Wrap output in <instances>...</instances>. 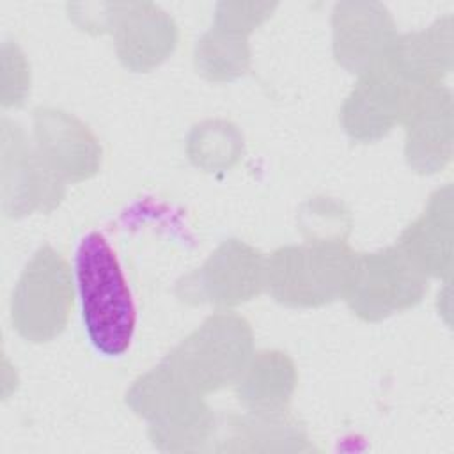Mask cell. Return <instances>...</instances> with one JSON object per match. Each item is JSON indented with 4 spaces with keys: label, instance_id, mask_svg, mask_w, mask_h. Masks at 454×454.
<instances>
[{
    "label": "cell",
    "instance_id": "1",
    "mask_svg": "<svg viewBox=\"0 0 454 454\" xmlns=\"http://www.w3.org/2000/svg\"><path fill=\"white\" fill-rule=\"evenodd\" d=\"M450 16L427 30L397 35L346 98L340 121L358 142H372L403 124L419 99L450 71Z\"/></svg>",
    "mask_w": 454,
    "mask_h": 454
},
{
    "label": "cell",
    "instance_id": "2",
    "mask_svg": "<svg viewBox=\"0 0 454 454\" xmlns=\"http://www.w3.org/2000/svg\"><path fill=\"white\" fill-rule=\"evenodd\" d=\"M76 286L90 344L105 356L128 351L137 310L114 248L99 232H89L76 248Z\"/></svg>",
    "mask_w": 454,
    "mask_h": 454
},
{
    "label": "cell",
    "instance_id": "3",
    "mask_svg": "<svg viewBox=\"0 0 454 454\" xmlns=\"http://www.w3.org/2000/svg\"><path fill=\"white\" fill-rule=\"evenodd\" d=\"M252 355L250 323L236 312H216L184 337L161 364L204 395L236 385Z\"/></svg>",
    "mask_w": 454,
    "mask_h": 454
},
{
    "label": "cell",
    "instance_id": "4",
    "mask_svg": "<svg viewBox=\"0 0 454 454\" xmlns=\"http://www.w3.org/2000/svg\"><path fill=\"white\" fill-rule=\"evenodd\" d=\"M202 397L160 362L131 385L126 403L149 422L154 445L163 450H195L216 429L215 415Z\"/></svg>",
    "mask_w": 454,
    "mask_h": 454
},
{
    "label": "cell",
    "instance_id": "5",
    "mask_svg": "<svg viewBox=\"0 0 454 454\" xmlns=\"http://www.w3.org/2000/svg\"><path fill=\"white\" fill-rule=\"evenodd\" d=\"M355 252L344 241H309L266 257V289L287 307H321L342 296Z\"/></svg>",
    "mask_w": 454,
    "mask_h": 454
},
{
    "label": "cell",
    "instance_id": "6",
    "mask_svg": "<svg viewBox=\"0 0 454 454\" xmlns=\"http://www.w3.org/2000/svg\"><path fill=\"white\" fill-rule=\"evenodd\" d=\"M73 303L69 264L57 250L44 245L32 255L12 291V328L25 340L48 342L66 328Z\"/></svg>",
    "mask_w": 454,
    "mask_h": 454
},
{
    "label": "cell",
    "instance_id": "7",
    "mask_svg": "<svg viewBox=\"0 0 454 454\" xmlns=\"http://www.w3.org/2000/svg\"><path fill=\"white\" fill-rule=\"evenodd\" d=\"M427 291V277L395 245L372 254H355L342 300L365 321H381L415 307Z\"/></svg>",
    "mask_w": 454,
    "mask_h": 454
},
{
    "label": "cell",
    "instance_id": "8",
    "mask_svg": "<svg viewBox=\"0 0 454 454\" xmlns=\"http://www.w3.org/2000/svg\"><path fill=\"white\" fill-rule=\"evenodd\" d=\"M266 289V257L239 241H223L209 259L184 275L176 287L181 301L216 307H236Z\"/></svg>",
    "mask_w": 454,
    "mask_h": 454
},
{
    "label": "cell",
    "instance_id": "9",
    "mask_svg": "<svg viewBox=\"0 0 454 454\" xmlns=\"http://www.w3.org/2000/svg\"><path fill=\"white\" fill-rule=\"evenodd\" d=\"M64 183L43 161L25 131L2 121V207L20 218L32 211H51L64 197Z\"/></svg>",
    "mask_w": 454,
    "mask_h": 454
},
{
    "label": "cell",
    "instance_id": "10",
    "mask_svg": "<svg viewBox=\"0 0 454 454\" xmlns=\"http://www.w3.org/2000/svg\"><path fill=\"white\" fill-rule=\"evenodd\" d=\"M103 32H112L124 67L144 73L160 66L177 44L174 20L151 2L103 4Z\"/></svg>",
    "mask_w": 454,
    "mask_h": 454
},
{
    "label": "cell",
    "instance_id": "11",
    "mask_svg": "<svg viewBox=\"0 0 454 454\" xmlns=\"http://www.w3.org/2000/svg\"><path fill=\"white\" fill-rule=\"evenodd\" d=\"M34 144L48 168L62 181H83L101 167V145L74 115L55 108L34 112Z\"/></svg>",
    "mask_w": 454,
    "mask_h": 454
},
{
    "label": "cell",
    "instance_id": "12",
    "mask_svg": "<svg viewBox=\"0 0 454 454\" xmlns=\"http://www.w3.org/2000/svg\"><path fill=\"white\" fill-rule=\"evenodd\" d=\"M333 55L339 66L362 74L395 41V23L376 2H340L333 9Z\"/></svg>",
    "mask_w": 454,
    "mask_h": 454
},
{
    "label": "cell",
    "instance_id": "13",
    "mask_svg": "<svg viewBox=\"0 0 454 454\" xmlns=\"http://www.w3.org/2000/svg\"><path fill=\"white\" fill-rule=\"evenodd\" d=\"M404 154L419 174L442 170L452 156V96L442 83L431 87L403 122Z\"/></svg>",
    "mask_w": 454,
    "mask_h": 454
},
{
    "label": "cell",
    "instance_id": "14",
    "mask_svg": "<svg viewBox=\"0 0 454 454\" xmlns=\"http://www.w3.org/2000/svg\"><path fill=\"white\" fill-rule=\"evenodd\" d=\"M450 239H452V195L450 184L436 190L422 215L406 227L397 247L426 275H450Z\"/></svg>",
    "mask_w": 454,
    "mask_h": 454
},
{
    "label": "cell",
    "instance_id": "15",
    "mask_svg": "<svg viewBox=\"0 0 454 454\" xmlns=\"http://www.w3.org/2000/svg\"><path fill=\"white\" fill-rule=\"evenodd\" d=\"M294 387L293 360L280 351H259L236 381V395L248 411H280L287 410Z\"/></svg>",
    "mask_w": 454,
    "mask_h": 454
},
{
    "label": "cell",
    "instance_id": "16",
    "mask_svg": "<svg viewBox=\"0 0 454 454\" xmlns=\"http://www.w3.org/2000/svg\"><path fill=\"white\" fill-rule=\"evenodd\" d=\"M250 46L247 35L213 27L195 46V67L211 82H231L248 71Z\"/></svg>",
    "mask_w": 454,
    "mask_h": 454
},
{
    "label": "cell",
    "instance_id": "17",
    "mask_svg": "<svg viewBox=\"0 0 454 454\" xmlns=\"http://www.w3.org/2000/svg\"><path fill=\"white\" fill-rule=\"evenodd\" d=\"M243 138L234 124L206 121L195 126L188 138V156L204 170H220L234 165L241 154Z\"/></svg>",
    "mask_w": 454,
    "mask_h": 454
},
{
    "label": "cell",
    "instance_id": "18",
    "mask_svg": "<svg viewBox=\"0 0 454 454\" xmlns=\"http://www.w3.org/2000/svg\"><path fill=\"white\" fill-rule=\"evenodd\" d=\"M277 4H241V2H222L216 7L215 27L248 35L266 18L271 16Z\"/></svg>",
    "mask_w": 454,
    "mask_h": 454
}]
</instances>
